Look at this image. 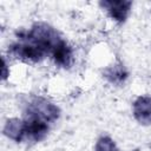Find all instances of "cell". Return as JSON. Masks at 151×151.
Masks as SVG:
<instances>
[{
	"mask_svg": "<svg viewBox=\"0 0 151 151\" xmlns=\"http://www.w3.org/2000/svg\"><path fill=\"white\" fill-rule=\"evenodd\" d=\"M20 40L31 42L45 51L46 53H52L54 47L63 39L53 27L46 24H35L27 33L20 34Z\"/></svg>",
	"mask_w": 151,
	"mask_h": 151,
	"instance_id": "obj_1",
	"label": "cell"
},
{
	"mask_svg": "<svg viewBox=\"0 0 151 151\" xmlns=\"http://www.w3.org/2000/svg\"><path fill=\"white\" fill-rule=\"evenodd\" d=\"M27 117L29 118H35L40 119L46 123L54 122L59 117V107L51 101L40 98V97H34L29 100L27 104Z\"/></svg>",
	"mask_w": 151,
	"mask_h": 151,
	"instance_id": "obj_2",
	"label": "cell"
},
{
	"mask_svg": "<svg viewBox=\"0 0 151 151\" xmlns=\"http://www.w3.org/2000/svg\"><path fill=\"white\" fill-rule=\"evenodd\" d=\"M9 52L18 59H21L25 61H32V63H38L42 60L46 54V52L39 48L38 46L22 40L21 42L13 44L9 48Z\"/></svg>",
	"mask_w": 151,
	"mask_h": 151,
	"instance_id": "obj_3",
	"label": "cell"
},
{
	"mask_svg": "<svg viewBox=\"0 0 151 151\" xmlns=\"http://www.w3.org/2000/svg\"><path fill=\"white\" fill-rule=\"evenodd\" d=\"M24 142H40L44 139L48 132V125L46 122L40 119L27 117L24 120Z\"/></svg>",
	"mask_w": 151,
	"mask_h": 151,
	"instance_id": "obj_4",
	"label": "cell"
},
{
	"mask_svg": "<svg viewBox=\"0 0 151 151\" xmlns=\"http://www.w3.org/2000/svg\"><path fill=\"white\" fill-rule=\"evenodd\" d=\"M100 6L106 9L109 15L113 20H116L117 22H124L130 13L132 2L125 0H120V1L109 0V1H101Z\"/></svg>",
	"mask_w": 151,
	"mask_h": 151,
	"instance_id": "obj_5",
	"label": "cell"
},
{
	"mask_svg": "<svg viewBox=\"0 0 151 151\" xmlns=\"http://www.w3.org/2000/svg\"><path fill=\"white\" fill-rule=\"evenodd\" d=\"M133 116L142 125H151V98L138 97L133 103Z\"/></svg>",
	"mask_w": 151,
	"mask_h": 151,
	"instance_id": "obj_6",
	"label": "cell"
},
{
	"mask_svg": "<svg viewBox=\"0 0 151 151\" xmlns=\"http://www.w3.org/2000/svg\"><path fill=\"white\" fill-rule=\"evenodd\" d=\"M52 58L55 63V65L61 66V67H70L72 64V48L70 45L65 41L61 40L52 51Z\"/></svg>",
	"mask_w": 151,
	"mask_h": 151,
	"instance_id": "obj_7",
	"label": "cell"
},
{
	"mask_svg": "<svg viewBox=\"0 0 151 151\" xmlns=\"http://www.w3.org/2000/svg\"><path fill=\"white\" fill-rule=\"evenodd\" d=\"M24 131H25L24 120L18 118L8 119L4 126V133L17 143L24 142Z\"/></svg>",
	"mask_w": 151,
	"mask_h": 151,
	"instance_id": "obj_8",
	"label": "cell"
},
{
	"mask_svg": "<svg viewBox=\"0 0 151 151\" xmlns=\"http://www.w3.org/2000/svg\"><path fill=\"white\" fill-rule=\"evenodd\" d=\"M104 76L111 84L120 85L127 78V72L122 64H114L105 70Z\"/></svg>",
	"mask_w": 151,
	"mask_h": 151,
	"instance_id": "obj_9",
	"label": "cell"
},
{
	"mask_svg": "<svg viewBox=\"0 0 151 151\" xmlns=\"http://www.w3.org/2000/svg\"><path fill=\"white\" fill-rule=\"evenodd\" d=\"M94 151H119V150L112 138L107 136H103L98 139Z\"/></svg>",
	"mask_w": 151,
	"mask_h": 151,
	"instance_id": "obj_10",
	"label": "cell"
},
{
	"mask_svg": "<svg viewBox=\"0 0 151 151\" xmlns=\"http://www.w3.org/2000/svg\"><path fill=\"white\" fill-rule=\"evenodd\" d=\"M8 76V72H7V64L5 61V59H2V79L5 80Z\"/></svg>",
	"mask_w": 151,
	"mask_h": 151,
	"instance_id": "obj_11",
	"label": "cell"
}]
</instances>
